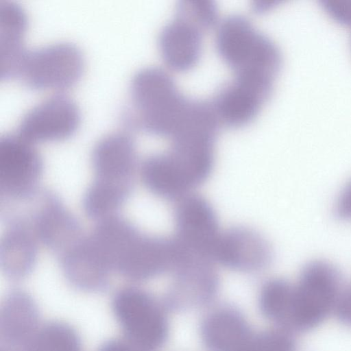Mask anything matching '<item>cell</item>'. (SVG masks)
<instances>
[{"label": "cell", "mask_w": 351, "mask_h": 351, "mask_svg": "<svg viewBox=\"0 0 351 351\" xmlns=\"http://www.w3.org/2000/svg\"><path fill=\"white\" fill-rule=\"evenodd\" d=\"M174 238L152 236L138 230L124 247L114 271L134 282L171 273L181 255Z\"/></svg>", "instance_id": "cell-8"}, {"label": "cell", "mask_w": 351, "mask_h": 351, "mask_svg": "<svg viewBox=\"0 0 351 351\" xmlns=\"http://www.w3.org/2000/svg\"><path fill=\"white\" fill-rule=\"evenodd\" d=\"M174 224L173 238L182 247L214 261V250L221 232L214 208L204 197L191 193L176 202Z\"/></svg>", "instance_id": "cell-9"}, {"label": "cell", "mask_w": 351, "mask_h": 351, "mask_svg": "<svg viewBox=\"0 0 351 351\" xmlns=\"http://www.w3.org/2000/svg\"><path fill=\"white\" fill-rule=\"evenodd\" d=\"M58 258L64 278L75 289L101 293L108 288L112 271L101 259L87 235Z\"/></svg>", "instance_id": "cell-15"}, {"label": "cell", "mask_w": 351, "mask_h": 351, "mask_svg": "<svg viewBox=\"0 0 351 351\" xmlns=\"http://www.w3.org/2000/svg\"><path fill=\"white\" fill-rule=\"evenodd\" d=\"M0 351H12L11 350H9L8 348H3V347H1V350Z\"/></svg>", "instance_id": "cell-30"}, {"label": "cell", "mask_w": 351, "mask_h": 351, "mask_svg": "<svg viewBox=\"0 0 351 351\" xmlns=\"http://www.w3.org/2000/svg\"><path fill=\"white\" fill-rule=\"evenodd\" d=\"M344 289L334 265L323 260L307 263L293 284L288 330L304 332L319 326L336 312Z\"/></svg>", "instance_id": "cell-3"}, {"label": "cell", "mask_w": 351, "mask_h": 351, "mask_svg": "<svg viewBox=\"0 0 351 351\" xmlns=\"http://www.w3.org/2000/svg\"><path fill=\"white\" fill-rule=\"evenodd\" d=\"M91 160L95 178L134 182L137 165L135 142L126 132L108 134L95 145Z\"/></svg>", "instance_id": "cell-17"}, {"label": "cell", "mask_w": 351, "mask_h": 351, "mask_svg": "<svg viewBox=\"0 0 351 351\" xmlns=\"http://www.w3.org/2000/svg\"><path fill=\"white\" fill-rule=\"evenodd\" d=\"M111 309L123 338L137 351H159L169 335V322L162 304L149 292L125 286L112 295Z\"/></svg>", "instance_id": "cell-4"}, {"label": "cell", "mask_w": 351, "mask_h": 351, "mask_svg": "<svg viewBox=\"0 0 351 351\" xmlns=\"http://www.w3.org/2000/svg\"><path fill=\"white\" fill-rule=\"evenodd\" d=\"M293 335L279 328L254 332L241 351H297Z\"/></svg>", "instance_id": "cell-25"}, {"label": "cell", "mask_w": 351, "mask_h": 351, "mask_svg": "<svg viewBox=\"0 0 351 351\" xmlns=\"http://www.w3.org/2000/svg\"><path fill=\"white\" fill-rule=\"evenodd\" d=\"M216 43L234 76L274 83L281 66L280 51L247 17L239 14L225 16L218 25Z\"/></svg>", "instance_id": "cell-2"}, {"label": "cell", "mask_w": 351, "mask_h": 351, "mask_svg": "<svg viewBox=\"0 0 351 351\" xmlns=\"http://www.w3.org/2000/svg\"><path fill=\"white\" fill-rule=\"evenodd\" d=\"M16 351H83L80 335L70 324L58 320L41 323Z\"/></svg>", "instance_id": "cell-23"}, {"label": "cell", "mask_w": 351, "mask_h": 351, "mask_svg": "<svg viewBox=\"0 0 351 351\" xmlns=\"http://www.w3.org/2000/svg\"><path fill=\"white\" fill-rule=\"evenodd\" d=\"M42 158L32 143L18 134L0 137V191L8 199L25 201L38 192Z\"/></svg>", "instance_id": "cell-7"}, {"label": "cell", "mask_w": 351, "mask_h": 351, "mask_svg": "<svg viewBox=\"0 0 351 351\" xmlns=\"http://www.w3.org/2000/svg\"><path fill=\"white\" fill-rule=\"evenodd\" d=\"M38 306L27 291L15 289L0 306V340L3 348L19 349L41 324Z\"/></svg>", "instance_id": "cell-16"}, {"label": "cell", "mask_w": 351, "mask_h": 351, "mask_svg": "<svg viewBox=\"0 0 351 351\" xmlns=\"http://www.w3.org/2000/svg\"><path fill=\"white\" fill-rule=\"evenodd\" d=\"M216 23L210 7L200 0H181L174 17L161 29L159 46L164 60L177 69H186L198 60L202 34Z\"/></svg>", "instance_id": "cell-5"}, {"label": "cell", "mask_w": 351, "mask_h": 351, "mask_svg": "<svg viewBox=\"0 0 351 351\" xmlns=\"http://www.w3.org/2000/svg\"><path fill=\"white\" fill-rule=\"evenodd\" d=\"M323 7L337 22L351 25V0H324Z\"/></svg>", "instance_id": "cell-26"}, {"label": "cell", "mask_w": 351, "mask_h": 351, "mask_svg": "<svg viewBox=\"0 0 351 351\" xmlns=\"http://www.w3.org/2000/svg\"><path fill=\"white\" fill-rule=\"evenodd\" d=\"M38 197L36 207L27 218L38 241L59 257L82 239V227L53 193L38 192Z\"/></svg>", "instance_id": "cell-11"}, {"label": "cell", "mask_w": 351, "mask_h": 351, "mask_svg": "<svg viewBox=\"0 0 351 351\" xmlns=\"http://www.w3.org/2000/svg\"><path fill=\"white\" fill-rule=\"evenodd\" d=\"M0 241V267L12 280L27 277L35 266L39 243L27 217H8Z\"/></svg>", "instance_id": "cell-14"}, {"label": "cell", "mask_w": 351, "mask_h": 351, "mask_svg": "<svg viewBox=\"0 0 351 351\" xmlns=\"http://www.w3.org/2000/svg\"><path fill=\"white\" fill-rule=\"evenodd\" d=\"M292 287L293 284L285 279L271 278L263 285L258 296V306L264 317L287 331Z\"/></svg>", "instance_id": "cell-24"}, {"label": "cell", "mask_w": 351, "mask_h": 351, "mask_svg": "<svg viewBox=\"0 0 351 351\" xmlns=\"http://www.w3.org/2000/svg\"><path fill=\"white\" fill-rule=\"evenodd\" d=\"M254 333L243 315L228 306L210 312L200 327L202 340L208 351H241Z\"/></svg>", "instance_id": "cell-18"}, {"label": "cell", "mask_w": 351, "mask_h": 351, "mask_svg": "<svg viewBox=\"0 0 351 351\" xmlns=\"http://www.w3.org/2000/svg\"><path fill=\"white\" fill-rule=\"evenodd\" d=\"M79 122V110L73 101L63 93H56L23 116L17 134L32 143L61 141L75 132Z\"/></svg>", "instance_id": "cell-10"}, {"label": "cell", "mask_w": 351, "mask_h": 351, "mask_svg": "<svg viewBox=\"0 0 351 351\" xmlns=\"http://www.w3.org/2000/svg\"><path fill=\"white\" fill-rule=\"evenodd\" d=\"M336 313L342 324L351 327V285L345 289L337 306Z\"/></svg>", "instance_id": "cell-28"}, {"label": "cell", "mask_w": 351, "mask_h": 351, "mask_svg": "<svg viewBox=\"0 0 351 351\" xmlns=\"http://www.w3.org/2000/svg\"><path fill=\"white\" fill-rule=\"evenodd\" d=\"M140 173L145 187L164 199L176 202L192 193L176 173L166 152L147 156L141 165Z\"/></svg>", "instance_id": "cell-21"}, {"label": "cell", "mask_w": 351, "mask_h": 351, "mask_svg": "<svg viewBox=\"0 0 351 351\" xmlns=\"http://www.w3.org/2000/svg\"><path fill=\"white\" fill-rule=\"evenodd\" d=\"M27 25L26 16L18 4L0 0V79L17 78L27 51L23 36Z\"/></svg>", "instance_id": "cell-20"}, {"label": "cell", "mask_w": 351, "mask_h": 351, "mask_svg": "<svg viewBox=\"0 0 351 351\" xmlns=\"http://www.w3.org/2000/svg\"><path fill=\"white\" fill-rule=\"evenodd\" d=\"M214 261L189 253L183 255L171 274L173 281L167 304L185 307L208 302L219 287Z\"/></svg>", "instance_id": "cell-13"}, {"label": "cell", "mask_w": 351, "mask_h": 351, "mask_svg": "<svg viewBox=\"0 0 351 351\" xmlns=\"http://www.w3.org/2000/svg\"><path fill=\"white\" fill-rule=\"evenodd\" d=\"M270 93L234 77L221 85L211 101L221 123L239 125L256 114Z\"/></svg>", "instance_id": "cell-19"}, {"label": "cell", "mask_w": 351, "mask_h": 351, "mask_svg": "<svg viewBox=\"0 0 351 351\" xmlns=\"http://www.w3.org/2000/svg\"><path fill=\"white\" fill-rule=\"evenodd\" d=\"M84 60L74 45L58 43L27 51L17 79L35 90H62L80 79Z\"/></svg>", "instance_id": "cell-6"}, {"label": "cell", "mask_w": 351, "mask_h": 351, "mask_svg": "<svg viewBox=\"0 0 351 351\" xmlns=\"http://www.w3.org/2000/svg\"><path fill=\"white\" fill-rule=\"evenodd\" d=\"M133 185V182L95 178L83 199L86 215L97 221L116 215L130 196Z\"/></svg>", "instance_id": "cell-22"}, {"label": "cell", "mask_w": 351, "mask_h": 351, "mask_svg": "<svg viewBox=\"0 0 351 351\" xmlns=\"http://www.w3.org/2000/svg\"><path fill=\"white\" fill-rule=\"evenodd\" d=\"M191 101L167 71L147 66L132 78L121 121L128 130L170 137L186 117Z\"/></svg>", "instance_id": "cell-1"}, {"label": "cell", "mask_w": 351, "mask_h": 351, "mask_svg": "<svg viewBox=\"0 0 351 351\" xmlns=\"http://www.w3.org/2000/svg\"><path fill=\"white\" fill-rule=\"evenodd\" d=\"M272 258L271 247L265 238L253 229L241 226L221 232L213 252L215 263L247 273L265 269Z\"/></svg>", "instance_id": "cell-12"}, {"label": "cell", "mask_w": 351, "mask_h": 351, "mask_svg": "<svg viewBox=\"0 0 351 351\" xmlns=\"http://www.w3.org/2000/svg\"><path fill=\"white\" fill-rule=\"evenodd\" d=\"M335 216L344 221L351 220V180L341 191L335 207Z\"/></svg>", "instance_id": "cell-27"}, {"label": "cell", "mask_w": 351, "mask_h": 351, "mask_svg": "<svg viewBox=\"0 0 351 351\" xmlns=\"http://www.w3.org/2000/svg\"><path fill=\"white\" fill-rule=\"evenodd\" d=\"M97 351H137L130 343L122 338H113L104 341Z\"/></svg>", "instance_id": "cell-29"}]
</instances>
